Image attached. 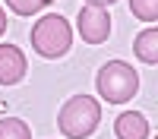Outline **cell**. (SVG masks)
<instances>
[{
	"label": "cell",
	"instance_id": "cell-12",
	"mask_svg": "<svg viewBox=\"0 0 158 139\" xmlns=\"http://www.w3.org/2000/svg\"><path fill=\"white\" fill-rule=\"evenodd\" d=\"M82 3H89V6H108V3H114V0H82Z\"/></svg>",
	"mask_w": 158,
	"mask_h": 139
},
{
	"label": "cell",
	"instance_id": "cell-6",
	"mask_svg": "<svg viewBox=\"0 0 158 139\" xmlns=\"http://www.w3.org/2000/svg\"><path fill=\"white\" fill-rule=\"evenodd\" d=\"M114 136L117 139H149V120L136 111H123L114 120Z\"/></svg>",
	"mask_w": 158,
	"mask_h": 139
},
{
	"label": "cell",
	"instance_id": "cell-11",
	"mask_svg": "<svg viewBox=\"0 0 158 139\" xmlns=\"http://www.w3.org/2000/svg\"><path fill=\"white\" fill-rule=\"evenodd\" d=\"M3 35H6V10L0 6V38H3Z\"/></svg>",
	"mask_w": 158,
	"mask_h": 139
},
{
	"label": "cell",
	"instance_id": "cell-2",
	"mask_svg": "<svg viewBox=\"0 0 158 139\" xmlns=\"http://www.w3.org/2000/svg\"><path fill=\"white\" fill-rule=\"evenodd\" d=\"M73 44V29L60 13H44L41 19L32 25V47L35 54H41L48 60L63 57Z\"/></svg>",
	"mask_w": 158,
	"mask_h": 139
},
{
	"label": "cell",
	"instance_id": "cell-3",
	"mask_svg": "<svg viewBox=\"0 0 158 139\" xmlns=\"http://www.w3.org/2000/svg\"><path fill=\"white\" fill-rule=\"evenodd\" d=\"M95 85H98V95L108 104H123L139 92V73L123 60H111L98 70Z\"/></svg>",
	"mask_w": 158,
	"mask_h": 139
},
{
	"label": "cell",
	"instance_id": "cell-4",
	"mask_svg": "<svg viewBox=\"0 0 158 139\" xmlns=\"http://www.w3.org/2000/svg\"><path fill=\"white\" fill-rule=\"evenodd\" d=\"M76 29L82 35V41L101 44V41H108V35H111V13L104 6H89L85 3L79 10V16H76Z\"/></svg>",
	"mask_w": 158,
	"mask_h": 139
},
{
	"label": "cell",
	"instance_id": "cell-1",
	"mask_svg": "<svg viewBox=\"0 0 158 139\" xmlns=\"http://www.w3.org/2000/svg\"><path fill=\"white\" fill-rule=\"evenodd\" d=\"M101 123V104L92 95H73L57 114V126L67 139H85Z\"/></svg>",
	"mask_w": 158,
	"mask_h": 139
},
{
	"label": "cell",
	"instance_id": "cell-8",
	"mask_svg": "<svg viewBox=\"0 0 158 139\" xmlns=\"http://www.w3.org/2000/svg\"><path fill=\"white\" fill-rule=\"evenodd\" d=\"M0 139H32V130L19 117H0Z\"/></svg>",
	"mask_w": 158,
	"mask_h": 139
},
{
	"label": "cell",
	"instance_id": "cell-7",
	"mask_svg": "<svg viewBox=\"0 0 158 139\" xmlns=\"http://www.w3.org/2000/svg\"><path fill=\"white\" fill-rule=\"evenodd\" d=\"M133 54H136L142 63L155 67V63H158V29H142V32L136 35V41H133Z\"/></svg>",
	"mask_w": 158,
	"mask_h": 139
},
{
	"label": "cell",
	"instance_id": "cell-5",
	"mask_svg": "<svg viewBox=\"0 0 158 139\" xmlns=\"http://www.w3.org/2000/svg\"><path fill=\"white\" fill-rule=\"evenodd\" d=\"M29 63H25V54L16 47V44H0V85H16Z\"/></svg>",
	"mask_w": 158,
	"mask_h": 139
},
{
	"label": "cell",
	"instance_id": "cell-10",
	"mask_svg": "<svg viewBox=\"0 0 158 139\" xmlns=\"http://www.w3.org/2000/svg\"><path fill=\"white\" fill-rule=\"evenodd\" d=\"M54 0H6V6L16 13V16H32V13H41L44 6H51Z\"/></svg>",
	"mask_w": 158,
	"mask_h": 139
},
{
	"label": "cell",
	"instance_id": "cell-9",
	"mask_svg": "<svg viewBox=\"0 0 158 139\" xmlns=\"http://www.w3.org/2000/svg\"><path fill=\"white\" fill-rule=\"evenodd\" d=\"M130 13L142 22H155L158 19V0H130Z\"/></svg>",
	"mask_w": 158,
	"mask_h": 139
}]
</instances>
